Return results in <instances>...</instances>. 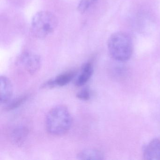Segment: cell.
Returning <instances> with one entry per match:
<instances>
[{
	"mask_svg": "<svg viewBox=\"0 0 160 160\" xmlns=\"http://www.w3.org/2000/svg\"><path fill=\"white\" fill-rule=\"evenodd\" d=\"M58 24V19L53 13L47 11H41L32 18V32L36 38L43 39L54 31Z\"/></svg>",
	"mask_w": 160,
	"mask_h": 160,
	"instance_id": "3957f363",
	"label": "cell"
},
{
	"mask_svg": "<svg viewBox=\"0 0 160 160\" xmlns=\"http://www.w3.org/2000/svg\"><path fill=\"white\" fill-rule=\"evenodd\" d=\"M77 159L80 160H102L104 159L103 153L94 149H86L78 154Z\"/></svg>",
	"mask_w": 160,
	"mask_h": 160,
	"instance_id": "30bf717a",
	"label": "cell"
},
{
	"mask_svg": "<svg viewBox=\"0 0 160 160\" xmlns=\"http://www.w3.org/2000/svg\"><path fill=\"white\" fill-rule=\"evenodd\" d=\"M19 61L31 74H34L39 71L42 62L39 55L29 52L22 53L19 57Z\"/></svg>",
	"mask_w": 160,
	"mask_h": 160,
	"instance_id": "277c9868",
	"label": "cell"
},
{
	"mask_svg": "<svg viewBox=\"0 0 160 160\" xmlns=\"http://www.w3.org/2000/svg\"><path fill=\"white\" fill-rule=\"evenodd\" d=\"M29 130L27 127L19 126L16 127L11 134L13 143L16 146H22L27 140L29 135Z\"/></svg>",
	"mask_w": 160,
	"mask_h": 160,
	"instance_id": "9c48e42d",
	"label": "cell"
},
{
	"mask_svg": "<svg viewBox=\"0 0 160 160\" xmlns=\"http://www.w3.org/2000/svg\"><path fill=\"white\" fill-rule=\"evenodd\" d=\"M76 97L82 101H89L91 98L92 92L88 88H84L77 93Z\"/></svg>",
	"mask_w": 160,
	"mask_h": 160,
	"instance_id": "4fadbf2b",
	"label": "cell"
},
{
	"mask_svg": "<svg viewBox=\"0 0 160 160\" xmlns=\"http://www.w3.org/2000/svg\"><path fill=\"white\" fill-rule=\"evenodd\" d=\"M97 0H80L78 5V10L80 13H84Z\"/></svg>",
	"mask_w": 160,
	"mask_h": 160,
	"instance_id": "7c38bea8",
	"label": "cell"
},
{
	"mask_svg": "<svg viewBox=\"0 0 160 160\" xmlns=\"http://www.w3.org/2000/svg\"><path fill=\"white\" fill-rule=\"evenodd\" d=\"M29 97V95L26 94L20 95L14 99H12L5 104L4 109L6 111H11L17 109L25 103L28 101Z\"/></svg>",
	"mask_w": 160,
	"mask_h": 160,
	"instance_id": "8fae6325",
	"label": "cell"
},
{
	"mask_svg": "<svg viewBox=\"0 0 160 160\" xmlns=\"http://www.w3.org/2000/svg\"><path fill=\"white\" fill-rule=\"evenodd\" d=\"M47 131L52 135L61 136L71 129L72 118L69 109L64 106H57L48 113L46 118Z\"/></svg>",
	"mask_w": 160,
	"mask_h": 160,
	"instance_id": "6da1fadb",
	"label": "cell"
},
{
	"mask_svg": "<svg viewBox=\"0 0 160 160\" xmlns=\"http://www.w3.org/2000/svg\"><path fill=\"white\" fill-rule=\"evenodd\" d=\"M143 157L147 160H160V139L154 138L142 149Z\"/></svg>",
	"mask_w": 160,
	"mask_h": 160,
	"instance_id": "8992f818",
	"label": "cell"
},
{
	"mask_svg": "<svg viewBox=\"0 0 160 160\" xmlns=\"http://www.w3.org/2000/svg\"><path fill=\"white\" fill-rule=\"evenodd\" d=\"M13 87L10 79L5 76L0 77V103L6 104L12 99Z\"/></svg>",
	"mask_w": 160,
	"mask_h": 160,
	"instance_id": "52a82bcc",
	"label": "cell"
},
{
	"mask_svg": "<svg viewBox=\"0 0 160 160\" xmlns=\"http://www.w3.org/2000/svg\"><path fill=\"white\" fill-rule=\"evenodd\" d=\"M108 48L110 56L118 61H126L132 54V39L124 32H117L112 34L108 41Z\"/></svg>",
	"mask_w": 160,
	"mask_h": 160,
	"instance_id": "7a4b0ae2",
	"label": "cell"
},
{
	"mask_svg": "<svg viewBox=\"0 0 160 160\" xmlns=\"http://www.w3.org/2000/svg\"><path fill=\"white\" fill-rule=\"evenodd\" d=\"M93 71V66L91 62L84 63L81 67L80 73L76 78L75 85L78 87L85 85L92 76Z\"/></svg>",
	"mask_w": 160,
	"mask_h": 160,
	"instance_id": "ba28073f",
	"label": "cell"
},
{
	"mask_svg": "<svg viewBox=\"0 0 160 160\" xmlns=\"http://www.w3.org/2000/svg\"><path fill=\"white\" fill-rule=\"evenodd\" d=\"M77 75V72L75 71L65 72L59 75L55 78L45 82L41 86V88L49 89L57 87H64L69 84L76 77Z\"/></svg>",
	"mask_w": 160,
	"mask_h": 160,
	"instance_id": "5b68a950",
	"label": "cell"
}]
</instances>
